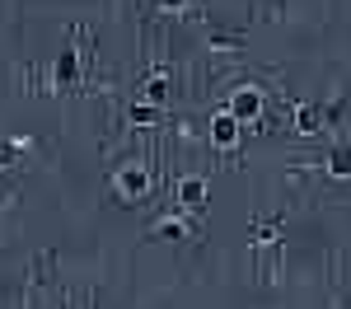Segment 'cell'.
I'll use <instances>...</instances> for the list:
<instances>
[{
    "instance_id": "6da1fadb",
    "label": "cell",
    "mask_w": 351,
    "mask_h": 309,
    "mask_svg": "<svg viewBox=\"0 0 351 309\" xmlns=\"http://www.w3.org/2000/svg\"><path fill=\"white\" fill-rule=\"evenodd\" d=\"M267 108V94L258 89V84H239L234 94H230V112L239 117V122H253V117H263Z\"/></svg>"
},
{
    "instance_id": "8992f818",
    "label": "cell",
    "mask_w": 351,
    "mask_h": 309,
    "mask_svg": "<svg viewBox=\"0 0 351 309\" xmlns=\"http://www.w3.org/2000/svg\"><path fill=\"white\" fill-rule=\"evenodd\" d=\"M328 173H332V178H351V150L347 145H337V150L328 155Z\"/></svg>"
},
{
    "instance_id": "7a4b0ae2",
    "label": "cell",
    "mask_w": 351,
    "mask_h": 309,
    "mask_svg": "<svg viewBox=\"0 0 351 309\" xmlns=\"http://www.w3.org/2000/svg\"><path fill=\"white\" fill-rule=\"evenodd\" d=\"M112 188L122 197H132V201H141V197L150 193V173L141 164H127V169H117V178H112Z\"/></svg>"
},
{
    "instance_id": "30bf717a",
    "label": "cell",
    "mask_w": 351,
    "mask_h": 309,
    "mask_svg": "<svg viewBox=\"0 0 351 309\" xmlns=\"http://www.w3.org/2000/svg\"><path fill=\"white\" fill-rule=\"evenodd\" d=\"M164 10H183V5H188V0H160Z\"/></svg>"
},
{
    "instance_id": "ba28073f",
    "label": "cell",
    "mask_w": 351,
    "mask_h": 309,
    "mask_svg": "<svg viewBox=\"0 0 351 309\" xmlns=\"http://www.w3.org/2000/svg\"><path fill=\"white\" fill-rule=\"evenodd\" d=\"M164 94H169V80H164V75H155V80L145 84V99H150V103H160Z\"/></svg>"
},
{
    "instance_id": "277c9868",
    "label": "cell",
    "mask_w": 351,
    "mask_h": 309,
    "mask_svg": "<svg viewBox=\"0 0 351 309\" xmlns=\"http://www.w3.org/2000/svg\"><path fill=\"white\" fill-rule=\"evenodd\" d=\"M178 201H183L188 211H202V206H206V183H202V178H183V183H178Z\"/></svg>"
},
{
    "instance_id": "52a82bcc",
    "label": "cell",
    "mask_w": 351,
    "mask_h": 309,
    "mask_svg": "<svg viewBox=\"0 0 351 309\" xmlns=\"http://www.w3.org/2000/svg\"><path fill=\"white\" fill-rule=\"evenodd\" d=\"M56 80H75V52H61V61H56Z\"/></svg>"
},
{
    "instance_id": "9c48e42d",
    "label": "cell",
    "mask_w": 351,
    "mask_h": 309,
    "mask_svg": "<svg viewBox=\"0 0 351 309\" xmlns=\"http://www.w3.org/2000/svg\"><path fill=\"white\" fill-rule=\"evenodd\" d=\"M160 112H155V103H136L132 108V122H155Z\"/></svg>"
},
{
    "instance_id": "3957f363",
    "label": "cell",
    "mask_w": 351,
    "mask_h": 309,
    "mask_svg": "<svg viewBox=\"0 0 351 309\" xmlns=\"http://www.w3.org/2000/svg\"><path fill=\"white\" fill-rule=\"evenodd\" d=\"M211 145H216V150H234V145H239V117L230 108L211 117Z\"/></svg>"
},
{
    "instance_id": "5b68a950",
    "label": "cell",
    "mask_w": 351,
    "mask_h": 309,
    "mask_svg": "<svg viewBox=\"0 0 351 309\" xmlns=\"http://www.w3.org/2000/svg\"><path fill=\"white\" fill-rule=\"evenodd\" d=\"M150 234L155 239H188V221L183 216H160V221L150 225Z\"/></svg>"
}]
</instances>
